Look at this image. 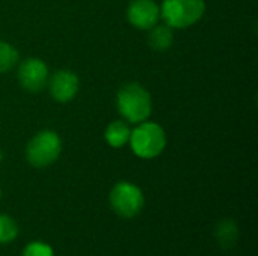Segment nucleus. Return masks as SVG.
I'll list each match as a JSON object with an SVG mask.
<instances>
[{"mask_svg":"<svg viewBox=\"0 0 258 256\" xmlns=\"http://www.w3.org/2000/svg\"><path fill=\"white\" fill-rule=\"evenodd\" d=\"M0 198H2V190H0Z\"/></svg>","mask_w":258,"mask_h":256,"instance_id":"16","label":"nucleus"},{"mask_svg":"<svg viewBox=\"0 0 258 256\" xmlns=\"http://www.w3.org/2000/svg\"><path fill=\"white\" fill-rule=\"evenodd\" d=\"M21 256H54L53 247L44 241H32L24 249Z\"/></svg>","mask_w":258,"mask_h":256,"instance_id":"14","label":"nucleus"},{"mask_svg":"<svg viewBox=\"0 0 258 256\" xmlns=\"http://www.w3.org/2000/svg\"><path fill=\"white\" fill-rule=\"evenodd\" d=\"M215 237L222 249H231L239 238V229L236 222L228 219L219 222L215 229Z\"/></svg>","mask_w":258,"mask_h":256,"instance_id":"11","label":"nucleus"},{"mask_svg":"<svg viewBox=\"0 0 258 256\" xmlns=\"http://www.w3.org/2000/svg\"><path fill=\"white\" fill-rule=\"evenodd\" d=\"M18 235L17 222L6 214H0V244H8L14 241Z\"/></svg>","mask_w":258,"mask_h":256,"instance_id":"13","label":"nucleus"},{"mask_svg":"<svg viewBox=\"0 0 258 256\" xmlns=\"http://www.w3.org/2000/svg\"><path fill=\"white\" fill-rule=\"evenodd\" d=\"M148 44L156 51H166L174 44V29L168 24H156L150 29Z\"/></svg>","mask_w":258,"mask_h":256,"instance_id":"10","label":"nucleus"},{"mask_svg":"<svg viewBox=\"0 0 258 256\" xmlns=\"http://www.w3.org/2000/svg\"><path fill=\"white\" fill-rule=\"evenodd\" d=\"M116 109L125 122L141 124L150 118L153 112V100L142 84L133 81L124 84L118 91Z\"/></svg>","mask_w":258,"mask_h":256,"instance_id":"1","label":"nucleus"},{"mask_svg":"<svg viewBox=\"0 0 258 256\" xmlns=\"http://www.w3.org/2000/svg\"><path fill=\"white\" fill-rule=\"evenodd\" d=\"M138 127L130 133V146L135 155L144 160H151L159 157L166 148V133L165 130L151 121H144L136 124Z\"/></svg>","mask_w":258,"mask_h":256,"instance_id":"2","label":"nucleus"},{"mask_svg":"<svg viewBox=\"0 0 258 256\" xmlns=\"http://www.w3.org/2000/svg\"><path fill=\"white\" fill-rule=\"evenodd\" d=\"M48 92L51 98L57 103H70L76 98L80 80L79 75L71 69H59L47 81Z\"/></svg>","mask_w":258,"mask_h":256,"instance_id":"7","label":"nucleus"},{"mask_svg":"<svg viewBox=\"0 0 258 256\" xmlns=\"http://www.w3.org/2000/svg\"><path fill=\"white\" fill-rule=\"evenodd\" d=\"M3 161V151H2V148H0V163Z\"/></svg>","mask_w":258,"mask_h":256,"instance_id":"15","label":"nucleus"},{"mask_svg":"<svg viewBox=\"0 0 258 256\" xmlns=\"http://www.w3.org/2000/svg\"><path fill=\"white\" fill-rule=\"evenodd\" d=\"M20 62L18 50L5 41H0V72H8L17 66Z\"/></svg>","mask_w":258,"mask_h":256,"instance_id":"12","label":"nucleus"},{"mask_svg":"<svg viewBox=\"0 0 258 256\" xmlns=\"http://www.w3.org/2000/svg\"><path fill=\"white\" fill-rule=\"evenodd\" d=\"M204 12V0H163L160 6V18L172 29H187L197 24Z\"/></svg>","mask_w":258,"mask_h":256,"instance_id":"4","label":"nucleus"},{"mask_svg":"<svg viewBox=\"0 0 258 256\" xmlns=\"http://www.w3.org/2000/svg\"><path fill=\"white\" fill-rule=\"evenodd\" d=\"M130 24L139 30H150L160 20V6L154 0H130L127 6Z\"/></svg>","mask_w":258,"mask_h":256,"instance_id":"8","label":"nucleus"},{"mask_svg":"<svg viewBox=\"0 0 258 256\" xmlns=\"http://www.w3.org/2000/svg\"><path fill=\"white\" fill-rule=\"evenodd\" d=\"M109 204L116 216L122 219H133L142 211L145 198L136 184L119 181L112 187L109 193Z\"/></svg>","mask_w":258,"mask_h":256,"instance_id":"5","label":"nucleus"},{"mask_svg":"<svg viewBox=\"0 0 258 256\" xmlns=\"http://www.w3.org/2000/svg\"><path fill=\"white\" fill-rule=\"evenodd\" d=\"M130 133H132V130L128 127V122H125L124 119H116L107 125V128L104 131V139L112 148L119 149L128 143Z\"/></svg>","mask_w":258,"mask_h":256,"instance_id":"9","label":"nucleus"},{"mask_svg":"<svg viewBox=\"0 0 258 256\" xmlns=\"http://www.w3.org/2000/svg\"><path fill=\"white\" fill-rule=\"evenodd\" d=\"M50 72L42 59L29 57L18 63L17 78L20 86L27 92H39L47 88Z\"/></svg>","mask_w":258,"mask_h":256,"instance_id":"6","label":"nucleus"},{"mask_svg":"<svg viewBox=\"0 0 258 256\" xmlns=\"http://www.w3.org/2000/svg\"><path fill=\"white\" fill-rule=\"evenodd\" d=\"M62 152V140L53 130L38 131L26 145V160L30 166L44 169L51 166Z\"/></svg>","mask_w":258,"mask_h":256,"instance_id":"3","label":"nucleus"}]
</instances>
